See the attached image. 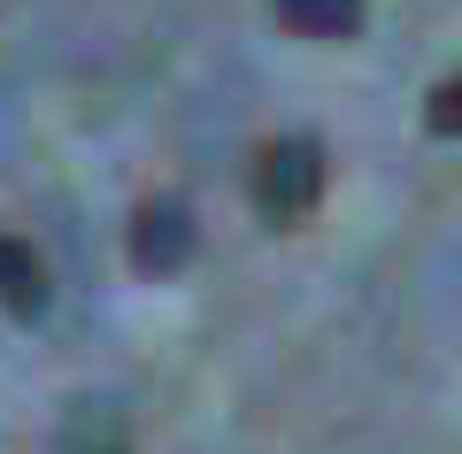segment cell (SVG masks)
I'll list each match as a JSON object with an SVG mask.
<instances>
[{
    "label": "cell",
    "instance_id": "6da1fadb",
    "mask_svg": "<svg viewBox=\"0 0 462 454\" xmlns=\"http://www.w3.org/2000/svg\"><path fill=\"white\" fill-rule=\"evenodd\" d=\"M324 200V146L316 139H270L254 154V208L270 224H300Z\"/></svg>",
    "mask_w": 462,
    "mask_h": 454
},
{
    "label": "cell",
    "instance_id": "7a4b0ae2",
    "mask_svg": "<svg viewBox=\"0 0 462 454\" xmlns=\"http://www.w3.org/2000/svg\"><path fill=\"white\" fill-rule=\"evenodd\" d=\"M193 246H200V224H193V208H185L178 193L139 200V216H132V262H139L147 277L185 270V262H193Z\"/></svg>",
    "mask_w": 462,
    "mask_h": 454
},
{
    "label": "cell",
    "instance_id": "3957f363",
    "mask_svg": "<svg viewBox=\"0 0 462 454\" xmlns=\"http://www.w3.org/2000/svg\"><path fill=\"white\" fill-rule=\"evenodd\" d=\"M62 454H132V423L116 401H78L62 416Z\"/></svg>",
    "mask_w": 462,
    "mask_h": 454
},
{
    "label": "cell",
    "instance_id": "277c9868",
    "mask_svg": "<svg viewBox=\"0 0 462 454\" xmlns=\"http://www.w3.org/2000/svg\"><path fill=\"white\" fill-rule=\"evenodd\" d=\"M0 309L8 316H39L47 309V270H39V255L16 239V231H0Z\"/></svg>",
    "mask_w": 462,
    "mask_h": 454
},
{
    "label": "cell",
    "instance_id": "5b68a950",
    "mask_svg": "<svg viewBox=\"0 0 462 454\" xmlns=\"http://www.w3.org/2000/svg\"><path fill=\"white\" fill-rule=\"evenodd\" d=\"M278 16L293 23V32L346 39V32H363V0H278Z\"/></svg>",
    "mask_w": 462,
    "mask_h": 454
},
{
    "label": "cell",
    "instance_id": "8992f818",
    "mask_svg": "<svg viewBox=\"0 0 462 454\" xmlns=\"http://www.w3.org/2000/svg\"><path fill=\"white\" fill-rule=\"evenodd\" d=\"M424 124L439 131V139H455V131H462V78H447L439 93H431V108H424Z\"/></svg>",
    "mask_w": 462,
    "mask_h": 454
}]
</instances>
